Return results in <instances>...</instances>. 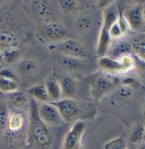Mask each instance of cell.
Segmentation results:
<instances>
[{
	"label": "cell",
	"mask_w": 145,
	"mask_h": 149,
	"mask_svg": "<svg viewBox=\"0 0 145 149\" xmlns=\"http://www.w3.org/2000/svg\"><path fill=\"white\" fill-rule=\"evenodd\" d=\"M29 125L27 144L32 149H62V140L66 126H50L39 118L38 113V102L30 98L29 104Z\"/></svg>",
	"instance_id": "6da1fadb"
},
{
	"label": "cell",
	"mask_w": 145,
	"mask_h": 149,
	"mask_svg": "<svg viewBox=\"0 0 145 149\" xmlns=\"http://www.w3.org/2000/svg\"><path fill=\"white\" fill-rule=\"evenodd\" d=\"M9 109L8 123L2 135L0 146L3 149H20L27 144L29 109Z\"/></svg>",
	"instance_id": "7a4b0ae2"
},
{
	"label": "cell",
	"mask_w": 145,
	"mask_h": 149,
	"mask_svg": "<svg viewBox=\"0 0 145 149\" xmlns=\"http://www.w3.org/2000/svg\"><path fill=\"white\" fill-rule=\"evenodd\" d=\"M51 103L56 106L62 119L67 125L74 124L78 120L90 119L97 113L95 106L85 100L61 98Z\"/></svg>",
	"instance_id": "3957f363"
},
{
	"label": "cell",
	"mask_w": 145,
	"mask_h": 149,
	"mask_svg": "<svg viewBox=\"0 0 145 149\" xmlns=\"http://www.w3.org/2000/svg\"><path fill=\"white\" fill-rule=\"evenodd\" d=\"M90 95L95 100L102 98L106 94L112 91L120 84L118 78L107 73H96L89 77Z\"/></svg>",
	"instance_id": "277c9868"
},
{
	"label": "cell",
	"mask_w": 145,
	"mask_h": 149,
	"mask_svg": "<svg viewBox=\"0 0 145 149\" xmlns=\"http://www.w3.org/2000/svg\"><path fill=\"white\" fill-rule=\"evenodd\" d=\"M49 49L58 54H62L74 57L88 59L90 56L87 49L77 40L67 38L59 42H56L50 45Z\"/></svg>",
	"instance_id": "5b68a950"
},
{
	"label": "cell",
	"mask_w": 145,
	"mask_h": 149,
	"mask_svg": "<svg viewBox=\"0 0 145 149\" xmlns=\"http://www.w3.org/2000/svg\"><path fill=\"white\" fill-rule=\"evenodd\" d=\"M54 64L59 71L65 73H79L88 68V61L86 59L74 57L58 53H56L54 56Z\"/></svg>",
	"instance_id": "8992f818"
},
{
	"label": "cell",
	"mask_w": 145,
	"mask_h": 149,
	"mask_svg": "<svg viewBox=\"0 0 145 149\" xmlns=\"http://www.w3.org/2000/svg\"><path fill=\"white\" fill-rule=\"evenodd\" d=\"M86 124L84 120H78L73 124L64 135L62 149H81V141Z\"/></svg>",
	"instance_id": "52a82bcc"
},
{
	"label": "cell",
	"mask_w": 145,
	"mask_h": 149,
	"mask_svg": "<svg viewBox=\"0 0 145 149\" xmlns=\"http://www.w3.org/2000/svg\"><path fill=\"white\" fill-rule=\"evenodd\" d=\"M38 113L43 122L50 126L56 127L67 125L62 119V115L56 106L51 102L38 103Z\"/></svg>",
	"instance_id": "ba28073f"
},
{
	"label": "cell",
	"mask_w": 145,
	"mask_h": 149,
	"mask_svg": "<svg viewBox=\"0 0 145 149\" xmlns=\"http://www.w3.org/2000/svg\"><path fill=\"white\" fill-rule=\"evenodd\" d=\"M62 90V98L83 100L79 81L74 77L65 76L59 82Z\"/></svg>",
	"instance_id": "9c48e42d"
},
{
	"label": "cell",
	"mask_w": 145,
	"mask_h": 149,
	"mask_svg": "<svg viewBox=\"0 0 145 149\" xmlns=\"http://www.w3.org/2000/svg\"><path fill=\"white\" fill-rule=\"evenodd\" d=\"M122 15L128 23L130 29L139 31L143 28L144 22L143 16V6L141 4H135L125 9Z\"/></svg>",
	"instance_id": "30bf717a"
},
{
	"label": "cell",
	"mask_w": 145,
	"mask_h": 149,
	"mask_svg": "<svg viewBox=\"0 0 145 149\" xmlns=\"http://www.w3.org/2000/svg\"><path fill=\"white\" fill-rule=\"evenodd\" d=\"M42 35L51 42H59L69 37L67 31L57 23H48L42 27Z\"/></svg>",
	"instance_id": "8fae6325"
},
{
	"label": "cell",
	"mask_w": 145,
	"mask_h": 149,
	"mask_svg": "<svg viewBox=\"0 0 145 149\" xmlns=\"http://www.w3.org/2000/svg\"><path fill=\"white\" fill-rule=\"evenodd\" d=\"M4 102L9 108L23 109V110L29 109L30 99L27 97V94H25L22 91H20L19 90L5 94Z\"/></svg>",
	"instance_id": "7c38bea8"
},
{
	"label": "cell",
	"mask_w": 145,
	"mask_h": 149,
	"mask_svg": "<svg viewBox=\"0 0 145 149\" xmlns=\"http://www.w3.org/2000/svg\"><path fill=\"white\" fill-rule=\"evenodd\" d=\"M98 68L104 73L114 75L117 73H123V68L119 59L110 57V56H102L97 61Z\"/></svg>",
	"instance_id": "4fadbf2b"
},
{
	"label": "cell",
	"mask_w": 145,
	"mask_h": 149,
	"mask_svg": "<svg viewBox=\"0 0 145 149\" xmlns=\"http://www.w3.org/2000/svg\"><path fill=\"white\" fill-rule=\"evenodd\" d=\"M16 72L24 78H29L35 75L39 71L37 62L31 59H22L16 62Z\"/></svg>",
	"instance_id": "5bb4252c"
},
{
	"label": "cell",
	"mask_w": 145,
	"mask_h": 149,
	"mask_svg": "<svg viewBox=\"0 0 145 149\" xmlns=\"http://www.w3.org/2000/svg\"><path fill=\"white\" fill-rule=\"evenodd\" d=\"M109 29L106 28L105 26H102L98 38V43L97 47V55L100 58L105 56L109 52L110 46H111L112 38L109 35Z\"/></svg>",
	"instance_id": "9a60e30c"
},
{
	"label": "cell",
	"mask_w": 145,
	"mask_h": 149,
	"mask_svg": "<svg viewBox=\"0 0 145 149\" xmlns=\"http://www.w3.org/2000/svg\"><path fill=\"white\" fill-rule=\"evenodd\" d=\"M20 44L19 38L11 30L6 28L0 29V48H17Z\"/></svg>",
	"instance_id": "2e32d148"
},
{
	"label": "cell",
	"mask_w": 145,
	"mask_h": 149,
	"mask_svg": "<svg viewBox=\"0 0 145 149\" xmlns=\"http://www.w3.org/2000/svg\"><path fill=\"white\" fill-rule=\"evenodd\" d=\"M29 95L38 102H50V97L47 92L45 84H39L32 86L29 90Z\"/></svg>",
	"instance_id": "e0dca14e"
},
{
	"label": "cell",
	"mask_w": 145,
	"mask_h": 149,
	"mask_svg": "<svg viewBox=\"0 0 145 149\" xmlns=\"http://www.w3.org/2000/svg\"><path fill=\"white\" fill-rule=\"evenodd\" d=\"M120 15V11L117 6L113 3L111 5L103 9V23L102 26L106 28L109 29L110 26L114 22H117L118 17Z\"/></svg>",
	"instance_id": "ac0fdd59"
},
{
	"label": "cell",
	"mask_w": 145,
	"mask_h": 149,
	"mask_svg": "<svg viewBox=\"0 0 145 149\" xmlns=\"http://www.w3.org/2000/svg\"><path fill=\"white\" fill-rule=\"evenodd\" d=\"M45 84L50 97V102H56L62 98V90L59 81L55 79H50Z\"/></svg>",
	"instance_id": "d6986e66"
},
{
	"label": "cell",
	"mask_w": 145,
	"mask_h": 149,
	"mask_svg": "<svg viewBox=\"0 0 145 149\" xmlns=\"http://www.w3.org/2000/svg\"><path fill=\"white\" fill-rule=\"evenodd\" d=\"M32 10L39 19H45L50 14V5L45 0H35L32 4Z\"/></svg>",
	"instance_id": "ffe728a7"
},
{
	"label": "cell",
	"mask_w": 145,
	"mask_h": 149,
	"mask_svg": "<svg viewBox=\"0 0 145 149\" xmlns=\"http://www.w3.org/2000/svg\"><path fill=\"white\" fill-rule=\"evenodd\" d=\"M93 25V21L92 18L89 15H79L78 18L74 22V28L75 30L80 33H84L88 32L90 29L91 28Z\"/></svg>",
	"instance_id": "44dd1931"
},
{
	"label": "cell",
	"mask_w": 145,
	"mask_h": 149,
	"mask_svg": "<svg viewBox=\"0 0 145 149\" xmlns=\"http://www.w3.org/2000/svg\"><path fill=\"white\" fill-rule=\"evenodd\" d=\"M132 52V45L126 42H119L115 44L110 51V57L118 58L123 55H127Z\"/></svg>",
	"instance_id": "7402d4cb"
},
{
	"label": "cell",
	"mask_w": 145,
	"mask_h": 149,
	"mask_svg": "<svg viewBox=\"0 0 145 149\" xmlns=\"http://www.w3.org/2000/svg\"><path fill=\"white\" fill-rule=\"evenodd\" d=\"M19 90L17 79H9L0 76V92L7 94Z\"/></svg>",
	"instance_id": "603a6c76"
},
{
	"label": "cell",
	"mask_w": 145,
	"mask_h": 149,
	"mask_svg": "<svg viewBox=\"0 0 145 149\" xmlns=\"http://www.w3.org/2000/svg\"><path fill=\"white\" fill-rule=\"evenodd\" d=\"M2 51L4 61L9 65H13L15 62H17L21 56V53L17 48H7Z\"/></svg>",
	"instance_id": "cb8c5ba5"
},
{
	"label": "cell",
	"mask_w": 145,
	"mask_h": 149,
	"mask_svg": "<svg viewBox=\"0 0 145 149\" xmlns=\"http://www.w3.org/2000/svg\"><path fill=\"white\" fill-rule=\"evenodd\" d=\"M132 51L142 61H145V36L137 38L132 45Z\"/></svg>",
	"instance_id": "d4e9b609"
},
{
	"label": "cell",
	"mask_w": 145,
	"mask_h": 149,
	"mask_svg": "<svg viewBox=\"0 0 145 149\" xmlns=\"http://www.w3.org/2000/svg\"><path fill=\"white\" fill-rule=\"evenodd\" d=\"M10 113V109L6 105L4 101L0 100V141L2 138V135L7 126L8 118Z\"/></svg>",
	"instance_id": "484cf974"
},
{
	"label": "cell",
	"mask_w": 145,
	"mask_h": 149,
	"mask_svg": "<svg viewBox=\"0 0 145 149\" xmlns=\"http://www.w3.org/2000/svg\"><path fill=\"white\" fill-rule=\"evenodd\" d=\"M130 142L133 144H140L145 141V129L144 125H137L134 128L130 134Z\"/></svg>",
	"instance_id": "4316f807"
},
{
	"label": "cell",
	"mask_w": 145,
	"mask_h": 149,
	"mask_svg": "<svg viewBox=\"0 0 145 149\" xmlns=\"http://www.w3.org/2000/svg\"><path fill=\"white\" fill-rule=\"evenodd\" d=\"M58 3L64 13H72L78 8V0H58Z\"/></svg>",
	"instance_id": "83f0119b"
},
{
	"label": "cell",
	"mask_w": 145,
	"mask_h": 149,
	"mask_svg": "<svg viewBox=\"0 0 145 149\" xmlns=\"http://www.w3.org/2000/svg\"><path fill=\"white\" fill-rule=\"evenodd\" d=\"M118 59H119V61H120V63L122 65L123 74L128 72L129 71L132 70L135 68L134 59L130 56V54L123 55L121 56H120Z\"/></svg>",
	"instance_id": "f1b7e54d"
},
{
	"label": "cell",
	"mask_w": 145,
	"mask_h": 149,
	"mask_svg": "<svg viewBox=\"0 0 145 149\" xmlns=\"http://www.w3.org/2000/svg\"><path fill=\"white\" fill-rule=\"evenodd\" d=\"M127 143L123 137H118L107 142L104 146V149H126Z\"/></svg>",
	"instance_id": "f546056e"
},
{
	"label": "cell",
	"mask_w": 145,
	"mask_h": 149,
	"mask_svg": "<svg viewBox=\"0 0 145 149\" xmlns=\"http://www.w3.org/2000/svg\"><path fill=\"white\" fill-rule=\"evenodd\" d=\"M109 31V35H110L111 38L113 40H119L124 36L122 31L118 24V22L113 23L110 26Z\"/></svg>",
	"instance_id": "4dcf8cb0"
},
{
	"label": "cell",
	"mask_w": 145,
	"mask_h": 149,
	"mask_svg": "<svg viewBox=\"0 0 145 149\" xmlns=\"http://www.w3.org/2000/svg\"><path fill=\"white\" fill-rule=\"evenodd\" d=\"M117 22H118V24H119L121 31H122L123 34H126L129 32V30H130V26H129L128 23L126 22V20L125 19V17L123 16L122 13H120V15H119Z\"/></svg>",
	"instance_id": "1f68e13d"
},
{
	"label": "cell",
	"mask_w": 145,
	"mask_h": 149,
	"mask_svg": "<svg viewBox=\"0 0 145 149\" xmlns=\"http://www.w3.org/2000/svg\"><path fill=\"white\" fill-rule=\"evenodd\" d=\"M0 76L1 77H4V78L17 79L15 72L12 69L8 68H4L0 69Z\"/></svg>",
	"instance_id": "d6a6232c"
},
{
	"label": "cell",
	"mask_w": 145,
	"mask_h": 149,
	"mask_svg": "<svg viewBox=\"0 0 145 149\" xmlns=\"http://www.w3.org/2000/svg\"><path fill=\"white\" fill-rule=\"evenodd\" d=\"M119 94H120V95L121 97H123V98H128V97H130L131 95H132L133 91L132 90L131 87L123 85L122 87L120 89Z\"/></svg>",
	"instance_id": "836d02e7"
},
{
	"label": "cell",
	"mask_w": 145,
	"mask_h": 149,
	"mask_svg": "<svg viewBox=\"0 0 145 149\" xmlns=\"http://www.w3.org/2000/svg\"><path fill=\"white\" fill-rule=\"evenodd\" d=\"M114 3V0H98L97 1V7L99 9H105L106 7L111 5Z\"/></svg>",
	"instance_id": "e575fe53"
},
{
	"label": "cell",
	"mask_w": 145,
	"mask_h": 149,
	"mask_svg": "<svg viewBox=\"0 0 145 149\" xmlns=\"http://www.w3.org/2000/svg\"><path fill=\"white\" fill-rule=\"evenodd\" d=\"M135 84H136V81H135L134 79H132V78H126V79H123L122 81L123 85H125V86H128V87H132V86H133Z\"/></svg>",
	"instance_id": "d590c367"
},
{
	"label": "cell",
	"mask_w": 145,
	"mask_h": 149,
	"mask_svg": "<svg viewBox=\"0 0 145 149\" xmlns=\"http://www.w3.org/2000/svg\"><path fill=\"white\" fill-rule=\"evenodd\" d=\"M137 149H145V141L140 143V145H139V147L137 148Z\"/></svg>",
	"instance_id": "8d00e7d4"
},
{
	"label": "cell",
	"mask_w": 145,
	"mask_h": 149,
	"mask_svg": "<svg viewBox=\"0 0 145 149\" xmlns=\"http://www.w3.org/2000/svg\"><path fill=\"white\" fill-rule=\"evenodd\" d=\"M4 61V57H3V51L0 49V63Z\"/></svg>",
	"instance_id": "74e56055"
},
{
	"label": "cell",
	"mask_w": 145,
	"mask_h": 149,
	"mask_svg": "<svg viewBox=\"0 0 145 149\" xmlns=\"http://www.w3.org/2000/svg\"><path fill=\"white\" fill-rule=\"evenodd\" d=\"M20 149H32V148H31V147H30V146H29L28 144H26L25 146H23L22 148H20Z\"/></svg>",
	"instance_id": "f35d334b"
},
{
	"label": "cell",
	"mask_w": 145,
	"mask_h": 149,
	"mask_svg": "<svg viewBox=\"0 0 145 149\" xmlns=\"http://www.w3.org/2000/svg\"><path fill=\"white\" fill-rule=\"evenodd\" d=\"M143 16H144V22L145 24V6L143 7Z\"/></svg>",
	"instance_id": "ab89813d"
},
{
	"label": "cell",
	"mask_w": 145,
	"mask_h": 149,
	"mask_svg": "<svg viewBox=\"0 0 145 149\" xmlns=\"http://www.w3.org/2000/svg\"><path fill=\"white\" fill-rule=\"evenodd\" d=\"M126 149H134V148H128V147H127V148Z\"/></svg>",
	"instance_id": "60d3db41"
},
{
	"label": "cell",
	"mask_w": 145,
	"mask_h": 149,
	"mask_svg": "<svg viewBox=\"0 0 145 149\" xmlns=\"http://www.w3.org/2000/svg\"><path fill=\"white\" fill-rule=\"evenodd\" d=\"M81 1H82V0H78V2H81Z\"/></svg>",
	"instance_id": "b9f144b4"
},
{
	"label": "cell",
	"mask_w": 145,
	"mask_h": 149,
	"mask_svg": "<svg viewBox=\"0 0 145 149\" xmlns=\"http://www.w3.org/2000/svg\"><path fill=\"white\" fill-rule=\"evenodd\" d=\"M144 129H145V125H144Z\"/></svg>",
	"instance_id": "7bdbcfd3"
}]
</instances>
